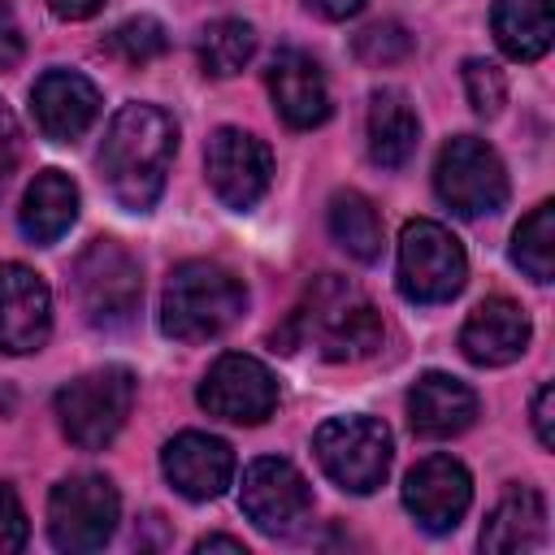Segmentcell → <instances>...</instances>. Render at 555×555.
Returning a JSON list of instances; mask_svg holds the SVG:
<instances>
[{"label":"cell","instance_id":"obj_18","mask_svg":"<svg viewBox=\"0 0 555 555\" xmlns=\"http://www.w3.org/2000/svg\"><path fill=\"white\" fill-rule=\"evenodd\" d=\"M269 95L291 130H312L330 117V82L321 65L299 48H282L269 61Z\"/></svg>","mask_w":555,"mask_h":555},{"label":"cell","instance_id":"obj_20","mask_svg":"<svg viewBox=\"0 0 555 555\" xmlns=\"http://www.w3.org/2000/svg\"><path fill=\"white\" fill-rule=\"evenodd\" d=\"M538 546H546V499L533 486H512L481 525V551L525 555Z\"/></svg>","mask_w":555,"mask_h":555},{"label":"cell","instance_id":"obj_7","mask_svg":"<svg viewBox=\"0 0 555 555\" xmlns=\"http://www.w3.org/2000/svg\"><path fill=\"white\" fill-rule=\"evenodd\" d=\"M464 282L468 256L460 238L429 217L408 221L399 234V291L412 304H447L464 291Z\"/></svg>","mask_w":555,"mask_h":555},{"label":"cell","instance_id":"obj_30","mask_svg":"<svg viewBox=\"0 0 555 555\" xmlns=\"http://www.w3.org/2000/svg\"><path fill=\"white\" fill-rule=\"evenodd\" d=\"M26 533H30L26 507H22V499L13 494V486L0 481V555L22 551V546H26Z\"/></svg>","mask_w":555,"mask_h":555},{"label":"cell","instance_id":"obj_17","mask_svg":"<svg viewBox=\"0 0 555 555\" xmlns=\"http://www.w3.org/2000/svg\"><path fill=\"white\" fill-rule=\"evenodd\" d=\"M529 334H533L529 312L507 295H490L468 312L460 330V351L481 369H499L529 347Z\"/></svg>","mask_w":555,"mask_h":555},{"label":"cell","instance_id":"obj_27","mask_svg":"<svg viewBox=\"0 0 555 555\" xmlns=\"http://www.w3.org/2000/svg\"><path fill=\"white\" fill-rule=\"evenodd\" d=\"M104 48L126 65H147L169 48V39H165V26L156 17H130L104 39Z\"/></svg>","mask_w":555,"mask_h":555},{"label":"cell","instance_id":"obj_34","mask_svg":"<svg viewBox=\"0 0 555 555\" xmlns=\"http://www.w3.org/2000/svg\"><path fill=\"white\" fill-rule=\"evenodd\" d=\"M100 4H104V0H48V9H52L56 17H65V22H82V17L100 13Z\"/></svg>","mask_w":555,"mask_h":555},{"label":"cell","instance_id":"obj_24","mask_svg":"<svg viewBox=\"0 0 555 555\" xmlns=\"http://www.w3.org/2000/svg\"><path fill=\"white\" fill-rule=\"evenodd\" d=\"M330 234L360 264H373L382 256V217L369 204V195H360V191H334V199H330Z\"/></svg>","mask_w":555,"mask_h":555},{"label":"cell","instance_id":"obj_8","mask_svg":"<svg viewBox=\"0 0 555 555\" xmlns=\"http://www.w3.org/2000/svg\"><path fill=\"white\" fill-rule=\"evenodd\" d=\"M434 191L460 217H486L507 204V169L477 134H455L434 160Z\"/></svg>","mask_w":555,"mask_h":555},{"label":"cell","instance_id":"obj_36","mask_svg":"<svg viewBox=\"0 0 555 555\" xmlns=\"http://www.w3.org/2000/svg\"><path fill=\"white\" fill-rule=\"evenodd\" d=\"M195 551H199V555H208V551H234V555H247V546H243L238 538H230V533H208V538L195 542Z\"/></svg>","mask_w":555,"mask_h":555},{"label":"cell","instance_id":"obj_12","mask_svg":"<svg viewBox=\"0 0 555 555\" xmlns=\"http://www.w3.org/2000/svg\"><path fill=\"white\" fill-rule=\"evenodd\" d=\"M204 169H208L217 199L225 208L243 212L264 199V191L273 182V152L251 130L221 126V130H212V139L204 147Z\"/></svg>","mask_w":555,"mask_h":555},{"label":"cell","instance_id":"obj_3","mask_svg":"<svg viewBox=\"0 0 555 555\" xmlns=\"http://www.w3.org/2000/svg\"><path fill=\"white\" fill-rule=\"evenodd\" d=\"M247 304L243 282L217 260H182L160 291V330L178 343L225 334Z\"/></svg>","mask_w":555,"mask_h":555},{"label":"cell","instance_id":"obj_2","mask_svg":"<svg viewBox=\"0 0 555 555\" xmlns=\"http://www.w3.org/2000/svg\"><path fill=\"white\" fill-rule=\"evenodd\" d=\"M273 343H282V351L312 343L325 360H364L382 347V317L347 278L321 273Z\"/></svg>","mask_w":555,"mask_h":555},{"label":"cell","instance_id":"obj_29","mask_svg":"<svg viewBox=\"0 0 555 555\" xmlns=\"http://www.w3.org/2000/svg\"><path fill=\"white\" fill-rule=\"evenodd\" d=\"M412 52V35L399 22H373L369 30L356 35V56L364 65H395Z\"/></svg>","mask_w":555,"mask_h":555},{"label":"cell","instance_id":"obj_28","mask_svg":"<svg viewBox=\"0 0 555 555\" xmlns=\"http://www.w3.org/2000/svg\"><path fill=\"white\" fill-rule=\"evenodd\" d=\"M464 91H468V104L477 117H499L503 104H507V78L499 65L490 61H464Z\"/></svg>","mask_w":555,"mask_h":555},{"label":"cell","instance_id":"obj_23","mask_svg":"<svg viewBox=\"0 0 555 555\" xmlns=\"http://www.w3.org/2000/svg\"><path fill=\"white\" fill-rule=\"evenodd\" d=\"M490 30L512 61H538L551 52V39H555L551 0H494Z\"/></svg>","mask_w":555,"mask_h":555},{"label":"cell","instance_id":"obj_25","mask_svg":"<svg viewBox=\"0 0 555 555\" xmlns=\"http://www.w3.org/2000/svg\"><path fill=\"white\" fill-rule=\"evenodd\" d=\"M195 56L199 69L208 78H234L251 56H256V30L243 17H217L199 30L195 39Z\"/></svg>","mask_w":555,"mask_h":555},{"label":"cell","instance_id":"obj_5","mask_svg":"<svg viewBox=\"0 0 555 555\" xmlns=\"http://www.w3.org/2000/svg\"><path fill=\"white\" fill-rule=\"evenodd\" d=\"M130 408H134V373L121 364L78 373L56 390V421L65 438L82 451L108 447L121 434Z\"/></svg>","mask_w":555,"mask_h":555},{"label":"cell","instance_id":"obj_35","mask_svg":"<svg viewBox=\"0 0 555 555\" xmlns=\"http://www.w3.org/2000/svg\"><path fill=\"white\" fill-rule=\"evenodd\" d=\"M308 9L330 17V22H343V17H356L364 9V0H308Z\"/></svg>","mask_w":555,"mask_h":555},{"label":"cell","instance_id":"obj_10","mask_svg":"<svg viewBox=\"0 0 555 555\" xmlns=\"http://www.w3.org/2000/svg\"><path fill=\"white\" fill-rule=\"evenodd\" d=\"M238 507L243 516L269 533V538H282L291 529L304 525V516L312 512V486L308 477L282 460V455H260L247 464L243 473V490H238Z\"/></svg>","mask_w":555,"mask_h":555},{"label":"cell","instance_id":"obj_33","mask_svg":"<svg viewBox=\"0 0 555 555\" xmlns=\"http://www.w3.org/2000/svg\"><path fill=\"white\" fill-rule=\"evenodd\" d=\"M17 152H22V143H17V121H13V113L0 104V186H4V178L13 173Z\"/></svg>","mask_w":555,"mask_h":555},{"label":"cell","instance_id":"obj_14","mask_svg":"<svg viewBox=\"0 0 555 555\" xmlns=\"http://www.w3.org/2000/svg\"><path fill=\"white\" fill-rule=\"evenodd\" d=\"M52 334V291L48 282L13 260H0V351L30 356Z\"/></svg>","mask_w":555,"mask_h":555},{"label":"cell","instance_id":"obj_19","mask_svg":"<svg viewBox=\"0 0 555 555\" xmlns=\"http://www.w3.org/2000/svg\"><path fill=\"white\" fill-rule=\"evenodd\" d=\"M477 421V395L451 373H425L408 390V425L421 438H455Z\"/></svg>","mask_w":555,"mask_h":555},{"label":"cell","instance_id":"obj_6","mask_svg":"<svg viewBox=\"0 0 555 555\" xmlns=\"http://www.w3.org/2000/svg\"><path fill=\"white\" fill-rule=\"evenodd\" d=\"M312 451H317L325 477L338 490L373 494L390 473L395 442H390V429L377 416H330L317 429Z\"/></svg>","mask_w":555,"mask_h":555},{"label":"cell","instance_id":"obj_26","mask_svg":"<svg viewBox=\"0 0 555 555\" xmlns=\"http://www.w3.org/2000/svg\"><path fill=\"white\" fill-rule=\"evenodd\" d=\"M512 264L533 278V282H551L555 278V204L542 199L512 234Z\"/></svg>","mask_w":555,"mask_h":555},{"label":"cell","instance_id":"obj_22","mask_svg":"<svg viewBox=\"0 0 555 555\" xmlns=\"http://www.w3.org/2000/svg\"><path fill=\"white\" fill-rule=\"evenodd\" d=\"M416 139H421V121H416V108L408 104V95L395 87L373 91V100H369V156H373V165L399 169L416 152Z\"/></svg>","mask_w":555,"mask_h":555},{"label":"cell","instance_id":"obj_31","mask_svg":"<svg viewBox=\"0 0 555 555\" xmlns=\"http://www.w3.org/2000/svg\"><path fill=\"white\" fill-rule=\"evenodd\" d=\"M26 52V39H22V26H17V13L9 0H0V69H13Z\"/></svg>","mask_w":555,"mask_h":555},{"label":"cell","instance_id":"obj_11","mask_svg":"<svg viewBox=\"0 0 555 555\" xmlns=\"http://www.w3.org/2000/svg\"><path fill=\"white\" fill-rule=\"evenodd\" d=\"M199 408L234 425H260L278 408V377L256 356L225 351L199 382Z\"/></svg>","mask_w":555,"mask_h":555},{"label":"cell","instance_id":"obj_15","mask_svg":"<svg viewBox=\"0 0 555 555\" xmlns=\"http://www.w3.org/2000/svg\"><path fill=\"white\" fill-rule=\"evenodd\" d=\"M160 468H165V481L182 499L208 503L234 481V451H230L225 438H212V434H199V429H182L178 438L165 442Z\"/></svg>","mask_w":555,"mask_h":555},{"label":"cell","instance_id":"obj_21","mask_svg":"<svg viewBox=\"0 0 555 555\" xmlns=\"http://www.w3.org/2000/svg\"><path fill=\"white\" fill-rule=\"evenodd\" d=\"M78 221V186L69 173L61 169H39L22 195V208H17V225L30 243L48 247L56 243L69 225Z\"/></svg>","mask_w":555,"mask_h":555},{"label":"cell","instance_id":"obj_16","mask_svg":"<svg viewBox=\"0 0 555 555\" xmlns=\"http://www.w3.org/2000/svg\"><path fill=\"white\" fill-rule=\"evenodd\" d=\"M30 113L52 143H74L100 117V91L78 69H48L30 87Z\"/></svg>","mask_w":555,"mask_h":555},{"label":"cell","instance_id":"obj_1","mask_svg":"<svg viewBox=\"0 0 555 555\" xmlns=\"http://www.w3.org/2000/svg\"><path fill=\"white\" fill-rule=\"evenodd\" d=\"M173 152H178V126L165 108L121 104L100 143V178L121 208L147 212L165 191Z\"/></svg>","mask_w":555,"mask_h":555},{"label":"cell","instance_id":"obj_32","mask_svg":"<svg viewBox=\"0 0 555 555\" xmlns=\"http://www.w3.org/2000/svg\"><path fill=\"white\" fill-rule=\"evenodd\" d=\"M533 429H538V442L542 447H555V386H538L533 395Z\"/></svg>","mask_w":555,"mask_h":555},{"label":"cell","instance_id":"obj_9","mask_svg":"<svg viewBox=\"0 0 555 555\" xmlns=\"http://www.w3.org/2000/svg\"><path fill=\"white\" fill-rule=\"evenodd\" d=\"M121 520V499L108 477L100 473H74L52 486L48 494V538L61 551L87 555L100 551Z\"/></svg>","mask_w":555,"mask_h":555},{"label":"cell","instance_id":"obj_13","mask_svg":"<svg viewBox=\"0 0 555 555\" xmlns=\"http://www.w3.org/2000/svg\"><path fill=\"white\" fill-rule=\"evenodd\" d=\"M473 503V477L451 455H425L403 477V507L425 533H451Z\"/></svg>","mask_w":555,"mask_h":555},{"label":"cell","instance_id":"obj_4","mask_svg":"<svg viewBox=\"0 0 555 555\" xmlns=\"http://www.w3.org/2000/svg\"><path fill=\"white\" fill-rule=\"evenodd\" d=\"M69 291L87 325L113 330L139 312L143 273H139V260L117 238H91L69 269Z\"/></svg>","mask_w":555,"mask_h":555}]
</instances>
